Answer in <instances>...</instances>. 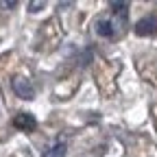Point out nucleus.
Wrapping results in <instances>:
<instances>
[{"mask_svg": "<svg viewBox=\"0 0 157 157\" xmlns=\"http://www.w3.org/2000/svg\"><path fill=\"white\" fill-rule=\"evenodd\" d=\"M155 31H157V17H153V15L140 20L135 24V35H153Z\"/></svg>", "mask_w": 157, "mask_h": 157, "instance_id": "obj_3", "label": "nucleus"}, {"mask_svg": "<svg viewBox=\"0 0 157 157\" xmlns=\"http://www.w3.org/2000/svg\"><path fill=\"white\" fill-rule=\"evenodd\" d=\"M13 92H15L20 98H24V101H31V98L35 96V90H33L31 81H26V78H22V76L13 78Z\"/></svg>", "mask_w": 157, "mask_h": 157, "instance_id": "obj_1", "label": "nucleus"}, {"mask_svg": "<svg viewBox=\"0 0 157 157\" xmlns=\"http://www.w3.org/2000/svg\"><path fill=\"white\" fill-rule=\"evenodd\" d=\"M2 7H7V9H13V7H15V0H11V2H2Z\"/></svg>", "mask_w": 157, "mask_h": 157, "instance_id": "obj_8", "label": "nucleus"}, {"mask_svg": "<svg viewBox=\"0 0 157 157\" xmlns=\"http://www.w3.org/2000/svg\"><path fill=\"white\" fill-rule=\"evenodd\" d=\"M63 155H66V142H57L52 148H48L44 157H63Z\"/></svg>", "mask_w": 157, "mask_h": 157, "instance_id": "obj_5", "label": "nucleus"}, {"mask_svg": "<svg viewBox=\"0 0 157 157\" xmlns=\"http://www.w3.org/2000/svg\"><path fill=\"white\" fill-rule=\"evenodd\" d=\"M42 7H44V2H29V11H37Z\"/></svg>", "mask_w": 157, "mask_h": 157, "instance_id": "obj_7", "label": "nucleus"}, {"mask_svg": "<svg viewBox=\"0 0 157 157\" xmlns=\"http://www.w3.org/2000/svg\"><path fill=\"white\" fill-rule=\"evenodd\" d=\"M111 9H113L116 13L124 15V13H127V9H129V2H111Z\"/></svg>", "mask_w": 157, "mask_h": 157, "instance_id": "obj_6", "label": "nucleus"}, {"mask_svg": "<svg viewBox=\"0 0 157 157\" xmlns=\"http://www.w3.org/2000/svg\"><path fill=\"white\" fill-rule=\"evenodd\" d=\"M13 127L15 129H22V131H33L37 127V120L33 118V113H17L13 118Z\"/></svg>", "mask_w": 157, "mask_h": 157, "instance_id": "obj_2", "label": "nucleus"}, {"mask_svg": "<svg viewBox=\"0 0 157 157\" xmlns=\"http://www.w3.org/2000/svg\"><path fill=\"white\" fill-rule=\"evenodd\" d=\"M96 33L101 37H111L113 35V24L109 22V20H98L96 22Z\"/></svg>", "mask_w": 157, "mask_h": 157, "instance_id": "obj_4", "label": "nucleus"}]
</instances>
